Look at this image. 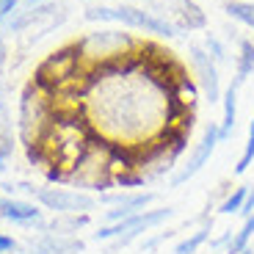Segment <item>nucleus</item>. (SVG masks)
<instances>
[{"instance_id":"8","label":"nucleus","mask_w":254,"mask_h":254,"mask_svg":"<svg viewBox=\"0 0 254 254\" xmlns=\"http://www.w3.org/2000/svg\"><path fill=\"white\" fill-rule=\"evenodd\" d=\"M221 144V133H218V122H207L204 125V133H202V141H199L196 146H193V152H190L188 163L180 169L177 174H174L172 180H169V188H180V185H185L188 180H193L199 172H202L204 166H207L210 155L216 152V146Z\"/></svg>"},{"instance_id":"13","label":"nucleus","mask_w":254,"mask_h":254,"mask_svg":"<svg viewBox=\"0 0 254 254\" xmlns=\"http://www.w3.org/2000/svg\"><path fill=\"white\" fill-rule=\"evenodd\" d=\"M252 75H254V42H252V39H238L235 77H232V86H238V89H241V86Z\"/></svg>"},{"instance_id":"1","label":"nucleus","mask_w":254,"mask_h":254,"mask_svg":"<svg viewBox=\"0 0 254 254\" xmlns=\"http://www.w3.org/2000/svg\"><path fill=\"white\" fill-rule=\"evenodd\" d=\"M141 47H144V39H135L125 31H111V28H105V31H91L86 36L75 39V50L89 72L111 66V64H119V61H127Z\"/></svg>"},{"instance_id":"18","label":"nucleus","mask_w":254,"mask_h":254,"mask_svg":"<svg viewBox=\"0 0 254 254\" xmlns=\"http://www.w3.org/2000/svg\"><path fill=\"white\" fill-rule=\"evenodd\" d=\"M246 193H249V185H235V188L221 199L218 213H221V216H235V213H241L243 202H246Z\"/></svg>"},{"instance_id":"27","label":"nucleus","mask_w":254,"mask_h":254,"mask_svg":"<svg viewBox=\"0 0 254 254\" xmlns=\"http://www.w3.org/2000/svg\"><path fill=\"white\" fill-rule=\"evenodd\" d=\"M3 64H6V42L0 39V69H3Z\"/></svg>"},{"instance_id":"30","label":"nucleus","mask_w":254,"mask_h":254,"mask_svg":"<svg viewBox=\"0 0 254 254\" xmlns=\"http://www.w3.org/2000/svg\"><path fill=\"white\" fill-rule=\"evenodd\" d=\"M213 254H221V252H213Z\"/></svg>"},{"instance_id":"21","label":"nucleus","mask_w":254,"mask_h":254,"mask_svg":"<svg viewBox=\"0 0 254 254\" xmlns=\"http://www.w3.org/2000/svg\"><path fill=\"white\" fill-rule=\"evenodd\" d=\"M14 155V135L6 119H0V169H6V160Z\"/></svg>"},{"instance_id":"22","label":"nucleus","mask_w":254,"mask_h":254,"mask_svg":"<svg viewBox=\"0 0 254 254\" xmlns=\"http://www.w3.org/2000/svg\"><path fill=\"white\" fill-rule=\"evenodd\" d=\"M174 232H177V229H166V232H158V235H152L149 241H144V243H141V252H155V249H158L160 243H166V241H169V238H172Z\"/></svg>"},{"instance_id":"26","label":"nucleus","mask_w":254,"mask_h":254,"mask_svg":"<svg viewBox=\"0 0 254 254\" xmlns=\"http://www.w3.org/2000/svg\"><path fill=\"white\" fill-rule=\"evenodd\" d=\"M14 249H17V241H14L11 235H3V232H0V254H11Z\"/></svg>"},{"instance_id":"5","label":"nucleus","mask_w":254,"mask_h":254,"mask_svg":"<svg viewBox=\"0 0 254 254\" xmlns=\"http://www.w3.org/2000/svg\"><path fill=\"white\" fill-rule=\"evenodd\" d=\"M28 193L36 196V202L45 210H53L56 216H69V213H89L94 210L97 199L86 190H72V188H33V185H19Z\"/></svg>"},{"instance_id":"9","label":"nucleus","mask_w":254,"mask_h":254,"mask_svg":"<svg viewBox=\"0 0 254 254\" xmlns=\"http://www.w3.org/2000/svg\"><path fill=\"white\" fill-rule=\"evenodd\" d=\"M158 199V193H105V196H100L97 202H102V204H111V210L102 216V221L105 224H116V221H122V218H127V216H135V213H144L149 204Z\"/></svg>"},{"instance_id":"7","label":"nucleus","mask_w":254,"mask_h":254,"mask_svg":"<svg viewBox=\"0 0 254 254\" xmlns=\"http://www.w3.org/2000/svg\"><path fill=\"white\" fill-rule=\"evenodd\" d=\"M188 61H190V72H193V77H196V86L202 89L204 100L210 102V105H216V102H221V77H218V64L213 61V58L207 56V50H204L202 45H188Z\"/></svg>"},{"instance_id":"23","label":"nucleus","mask_w":254,"mask_h":254,"mask_svg":"<svg viewBox=\"0 0 254 254\" xmlns=\"http://www.w3.org/2000/svg\"><path fill=\"white\" fill-rule=\"evenodd\" d=\"M19 3H22V0H0V25H3V22L17 11Z\"/></svg>"},{"instance_id":"29","label":"nucleus","mask_w":254,"mask_h":254,"mask_svg":"<svg viewBox=\"0 0 254 254\" xmlns=\"http://www.w3.org/2000/svg\"><path fill=\"white\" fill-rule=\"evenodd\" d=\"M241 254H254V249H252V246H249V249H243V252H241Z\"/></svg>"},{"instance_id":"24","label":"nucleus","mask_w":254,"mask_h":254,"mask_svg":"<svg viewBox=\"0 0 254 254\" xmlns=\"http://www.w3.org/2000/svg\"><path fill=\"white\" fill-rule=\"evenodd\" d=\"M232 235H235V232H232V229H224L221 235L216 238V241H210V249H213V252H227V246H229V241H232Z\"/></svg>"},{"instance_id":"11","label":"nucleus","mask_w":254,"mask_h":254,"mask_svg":"<svg viewBox=\"0 0 254 254\" xmlns=\"http://www.w3.org/2000/svg\"><path fill=\"white\" fill-rule=\"evenodd\" d=\"M0 218L19 227H42V210L25 199H0Z\"/></svg>"},{"instance_id":"17","label":"nucleus","mask_w":254,"mask_h":254,"mask_svg":"<svg viewBox=\"0 0 254 254\" xmlns=\"http://www.w3.org/2000/svg\"><path fill=\"white\" fill-rule=\"evenodd\" d=\"M252 238H254V216L252 218H243L241 229L232 235V241H229V246H227V252H224V254H241L243 249L252 246Z\"/></svg>"},{"instance_id":"28","label":"nucleus","mask_w":254,"mask_h":254,"mask_svg":"<svg viewBox=\"0 0 254 254\" xmlns=\"http://www.w3.org/2000/svg\"><path fill=\"white\" fill-rule=\"evenodd\" d=\"M22 3H25V8H31V6H45L50 0H22Z\"/></svg>"},{"instance_id":"2","label":"nucleus","mask_w":254,"mask_h":254,"mask_svg":"<svg viewBox=\"0 0 254 254\" xmlns=\"http://www.w3.org/2000/svg\"><path fill=\"white\" fill-rule=\"evenodd\" d=\"M53 114H56V100L36 80H31L19 94V111H17V130L25 149L42 141L45 130L53 122Z\"/></svg>"},{"instance_id":"20","label":"nucleus","mask_w":254,"mask_h":254,"mask_svg":"<svg viewBox=\"0 0 254 254\" xmlns=\"http://www.w3.org/2000/svg\"><path fill=\"white\" fill-rule=\"evenodd\" d=\"M202 47L207 50V56L213 58V61L221 66V64H227L229 61V53H227V45H224L218 36H213V33H204V42H202Z\"/></svg>"},{"instance_id":"12","label":"nucleus","mask_w":254,"mask_h":254,"mask_svg":"<svg viewBox=\"0 0 254 254\" xmlns=\"http://www.w3.org/2000/svg\"><path fill=\"white\" fill-rule=\"evenodd\" d=\"M238 86L229 83L221 94V105H224V116L218 122V133H221V141H227L229 135L235 133V125H238Z\"/></svg>"},{"instance_id":"14","label":"nucleus","mask_w":254,"mask_h":254,"mask_svg":"<svg viewBox=\"0 0 254 254\" xmlns=\"http://www.w3.org/2000/svg\"><path fill=\"white\" fill-rule=\"evenodd\" d=\"M86 224H89V213H69V216L53 218L50 224H42L39 229H47V232H56V235H75Z\"/></svg>"},{"instance_id":"16","label":"nucleus","mask_w":254,"mask_h":254,"mask_svg":"<svg viewBox=\"0 0 254 254\" xmlns=\"http://www.w3.org/2000/svg\"><path fill=\"white\" fill-rule=\"evenodd\" d=\"M224 11H227V17L238 19L241 25L254 31V3L252 0H227L224 3Z\"/></svg>"},{"instance_id":"4","label":"nucleus","mask_w":254,"mask_h":254,"mask_svg":"<svg viewBox=\"0 0 254 254\" xmlns=\"http://www.w3.org/2000/svg\"><path fill=\"white\" fill-rule=\"evenodd\" d=\"M174 216V207L172 204H166V207H155V210H144V213H135V216H127L122 218V221L116 224H105V227H100L91 235V241H114L111 243V254L119 252V249L130 246L133 241H138L141 235H146L149 229L160 227L163 221H169V218Z\"/></svg>"},{"instance_id":"25","label":"nucleus","mask_w":254,"mask_h":254,"mask_svg":"<svg viewBox=\"0 0 254 254\" xmlns=\"http://www.w3.org/2000/svg\"><path fill=\"white\" fill-rule=\"evenodd\" d=\"M241 218H252L254 216V185H249V193H246V202H243L241 213H238Z\"/></svg>"},{"instance_id":"3","label":"nucleus","mask_w":254,"mask_h":254,"mask_svg":"<svg viewBox=\"0 0 254 254\" xmlns=\"http://www.w3.org/2000/svg\"><path fill=\"white\" fill-rule=\"evenodd\" d=\"M83 17L89 22H122L127 28H135V31H144V33H152V36H160V39H172V36H180V28H174L169 19L158 17L155 11L144 6H133V3H122V6H91L86 8Z\"/></svg>"},{"instance_id":"10","label":"nucleus","mask_w":254,"mask_h":254,"mask_svg":"<svg viewBox=\"0 0 254 254\" xmlns=\"http://www.w3.org/2000/svg\"><path fill=\"white\" fill-rule=\"evenodd\" d=\"M86 243L75 235H56V232H42L36 241L28 243V254H80Z\"/></svg>"},{"instance_id":"6","label":"nucleus","mask_w":254,"mask_h":254,"mask_svg":"<svg viewBox=\"0 0 254 254\" xmlns=\"http://www.w3.org/2000/svg\"><path fill=\"white\" fill-rule=\"evenodd\" d=\"M141 3L158 17L169 19L180 31H202V28H207V14L193 0H141Z\"/></svg>"},{"instance_id":"19","label":"nucleus","mask_w":254,"mask_h":254,"mask_svg":"<svg viewBox=\"0 0 254 254\" xmlns=\"http://www.w3.org/2000/svg\"><path fill=\"white\" fill-rule=\"evenodd\" d=\"M252 163H254V116H252V122H249V138H246V144H243V152L235 163V174H246Z\"/></svg>"},{"instance_id":"15","label":"nucleus","mask_w":254,"mask_h":254,"mask_svg":"<svg viewBox=\"0 0 254 254\" xmlns=\"http://www.w3.org/2000/svg\"><path fill=\"white\" fill-rule=\"evenodd\" d=\"M210 235H213V221L202 224L196 232H190L188 238H183V241L174 246V254H196L204 243H210Z\"/></svg>"}]
</instances>
